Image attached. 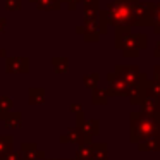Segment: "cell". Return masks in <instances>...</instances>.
I'll return each instance as SVG.
<instances>
[{"label":"cell","mask_w":160,"mask_h":160,"mask_svg":"<svg viewBox=\"0 0 160 160\" xmlns=\"http://www.w3.org/2000/svg\"><path fill=\"white\" fill-rule=\"evenodd\" d=\"M78 160H91L93 158V146H83L78 152Z\"/></svg>","instance_id":"5b68a950"},{"label":"cell","mask_w":160,"mask_h":160,"mask_svg":"<svg viewBox=\"0 0 160 160\" xmlns=\"http://www.w3.org/2000/svg\"><path fill=\"white\" fill-rule=\"evenodd\" d=\"M157 131V124L150 115H134L131 126V139L136 143L153 136Z\"/></svg>","instance_id":"6da1fadb"},{"label":"cell","mask_w":160,"mask_h":160,"mask_svg":"<svg viewBox=\"0 0 160 160\" xmlns=\"http://www.w3.org/2000/svg\"><path fill=\"white\" fill-rule=\"evenodd\" d=\"M0 160H24V157H22V152H9L7 155L0 157Z\"/></svg>","instance_id":"8992f818"},{"label":"cell","mask_w":160,"mask_h":160,"mask_svg":"<svg viewBox=\"0 0 160 160\" xmlns=\"http://www.w3.org/2000/svg\"><path fill=\"white\" fill-rule=\"evenodd\" d=\"M91 160H107V146L95 145L93 146V158Z\"/></svg>","instance_id":"277c9868"},{"label":"cell","mask_w":160,"mask_h":160,"mask_svg":"<svg viewBox=\"0 0 160 160\" xmlns=\"http://www.w3.org/2000/svg\"><path fill=\"white\" fill-rule=\"evenodd\" d=\"M22 157L24 160H36V158H43V155L36 150L35 145H24L22 146Z\"/></svg>","instance_id":"7a4b0ae2"},{"label":"cell","mask_w":160,"mask_h":160,"mask_svg":"<svg viewBox=\"0 0 160 160\" xmlns=\"http://www.w3.org/2000/svg\"><path fill=\"white\" fill-rule=\"evenodd\" d=\"M12 150V138L11 136H0V157L7 155L9 152Z\"/></svg>","instance_id":"3957f363"},{"label":"cell","mask_w":160,"mask_h":160,"mask_svg":"<svg viewBox=\"0 0 160 160\" xmlns=\"http://www.w3.org/2000/svg\"><path fill=\"white\" fill-rule=\"evenodd\" d=\"M158 139H160V128H158Z\"/></svg>","instance_id":"52a82bcc"}]
</instances>
